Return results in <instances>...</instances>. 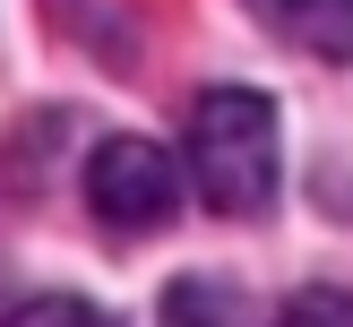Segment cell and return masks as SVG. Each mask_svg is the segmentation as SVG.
I'll list each match as a JSON object with an SVG mask.
<instances>
[{"mask_svg": "<svg viewBox=\"0 0 353 327\" xmlns=\"http://www.w3.org/2000/svg\"><path fill=\"white\" fill-rule=\"evenodd\" d=\"M276 103L250 86H207L190 103V181L216 215H268L276 198Z\"/></svg>", "mask_w": 353, "mask_h": 327, "instance_id": "1", "label": "cell"}, {"mask_svg": "<svg viewBox=\"0 0 353 327\" xmlns=\"http://www.w3.org/2000/svg\"><path fill=\"white\" fill-rule=\"evenodd\" d=\"M86 207L112 241H138V233H164L172 207H181V172H172L164 147L147 138H103L86 155Z\"/></svg>", "mask_w": 353, "mask_h": 327, "instance_id": "2", "label": "cell"}, {"mask_svg": "<svg viewBox=\"0 0 353 327\" xmlns=\"http://www.w3.org/2000/svg\"><path fill=\"white\" fill-rule=\"evenodd\" d=\"M250 17H259L268 34H285L293 52L353 61V0H250Z\"/></svg>", "mask_w": 353, "mask_h": 327, "instance_id": "3", "label": "cell"}, {"mask_svg": "<svg viewBox=\"0 0 353 327\" xmlns=\"http://www.w3.org/2000/svg\"><path fill=\"white\" fill-rule=\"evenodd\" d=\"M164 327H241V302L224 284H172L164 293Z\"/></svg>", "mask_w": 353, "mask_h": 327, "instance_id": "4", "label": "cell"}, {"mask_svg": "<svg viewBox=\"0 0 353 327\" xmlns=\"http://www.w3.org/2000/svg\"><path fill=\"white\" fill-rule=\"evenodd\" d=\"M276 327H353V284H310V293H293Z\"/></svg>", "mask_w": 353, "mask_h": 327, "instance_id": "5", "label": "cell"}, {"mask_svg": "<svg viewBox=\"0 0 353 327\" xmlns=\"http://www.w3.org/2000/svg\"><path fill=\"white\" fill-rule=\"evenodd\" d=\"M9 327H112V319H103L95 302H78V293H52V302H26Z\"/></svg>", "mask_w": 353, "mask_h": 327, "instance_id": "6", "label": "cell"}]
</instances>
